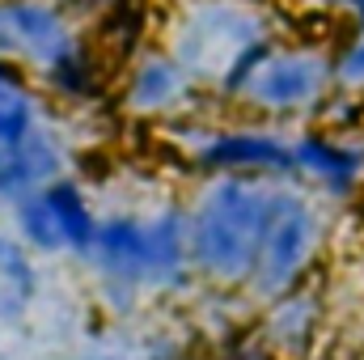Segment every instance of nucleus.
Instances as JSON below:
<instances>
[{"instance_id": "obj_19", "label": "nucleus", "mask_w": 364, "mask_h": 360, "mask_svg": "<svg viewBox=\"0 0 364 360\" xmlns=\"http://www.w3.org/2000/svg\"><path fill=\"white\" fill-rule=\"evenodd\" d=\"M195 360H279V356H275L259 335H237V339H225L216 352L195 356Z\"/></svg>"}, {"instance_id": "obj_18", "label": "nucleus", "mask_w": 364, "mask_h": 360, "mask_svg": "<svg viewBox=\"0 0 364 360\" xmlns=\"http://www.w3.org/2000/svg\"><path fill=\"white\" fill-rule=\"evenodd\" d=\"M335 51V85L348 93H364V34L348 30Z\"/></svg>"}, {"instance_id": "obj_4", "label": "nucleus", "mask_w": 364, "mask_h": 360, "mask_svg": "<svg viewBox=\"0 0 364 360\" xmlns=\"http://www.w3.org/2000/svg\"><path fill=\"white\" fill-rule=\"evenodd\" d=\"M335 85V51L309 38H275L267 60L250 77L237 106L250 115L284 123V119H318Z\"/></svg>"}, {"instance_id": "obj_1", "label": "nucleus", "mask_w": 364, "mask_h": 360, "mask_svg": "<svg viewBox=\"0 0 364 360\" xmlns=\"http://www.w3.org/2000/svg\"><path fill=\"white\" fill-rule=\"evenodd\" d=\"M275 182L255 174H203L186 195L191 263L199 284L246 292L275 203Z\"/></svg>"}, {"instance_id": "obj_22", "label": "nucleus", "mask_w": 364, "mask_h": 360, "mask_svg": "<svg viewBox=\"0 0 364 360\" xmlns=\"http://www.w3.org/2000/svg\"><path fill=\"white\" fill-rule=\"evenodd\" d=\"M309 4H318V9H339V13H360L364 9V0H309Z\"/></svg>"}, {"instance_id": "obj_21", "label": "nucleus", "mask_w": 364, "mask_h": 360, "mask_svg": "<svg viewBox=\"0 0 364 360\" xmlns=\"http://www.w3.org/2000/svg\"><path fill=\"white\" fill-rule=\"evenodd\" d=\"M60 4H64L73 17H97V13H102L110 0H60Z\"/></svg>"}, {"instance_id": "obj_6", "label": "nucleus", "mask_w": 364, "mask_h": 360, "mask_svg": "<svg viewBox=\"0 0 364 360\" xmlns=\"http://www.w3.org/2000/svg\"><path fill=\"white\" fill-rule=\"evenodd\" d=\"M9 216H13V233L34 255H73V259L90 255L97 221H102L93 208V195L77 174H60L43 191L17 199Z\"/></svg>"}, {"instance_id": "obj_24", "label": "nucleus", "mask_w": 364, "mask_h": 360, "mask_svg": "<svg viewBox=\"0 0 364 360\" xmlns=\"http://www.w3.org/2000/svg\"><path fill=\"white\" fill-rule=\"evenodd\" d=\"M352 30H360V34H364V9H360V13H352Z\"/></svg>"}, {"instance_id": "obj_17", "label": "nucleus", "mask_w": 364, "mask_h": 360, "mask_svg": "<svg viewBox=\"0 0 364 360\" xmlns=\"http://www.w3.org/2000/svg\"><path fill=\"white\" fill-rule=\"evenodd\" d=\"M43 97L30 77H17V81H0V149L17 144L26 132H34L47 115H43Z\"/></svg>"}, {"instance_id": "obj_3", "label": "nucleus", "mask_w": 364, "mask_h": 360, "mask_svg": "<svg viewBox=\"0 0 364 360\" xmlns=\"http://www.w3.org/2000/svg\"><path fill=\"white\" fill-rule=\"evenodd\" d=\"M322 242H326V216H322L318 199L301 186V179H279L246 292L263 305L296 284H309V271L322 255Z\"/></svg>"}, {"instance_id": "obj_9", "label": "nucleus", "mask_w": 364, "mask_h": 360, "mask_svg": "<svg viewBox=\"0 0 364 360\" xmlns=\"http://www.w3.org/2000/svg\"><path fill=\"white\" fill-rule=\"evenodd\" d=\"M199 93V81L186 73L178 55L166 43H149L144 51H136L123 64V81H119V106L136 119L149 123H170L191 106V97Z\"/></svg>"}, {"instance_id": "obj_16", "label": "nucleus", "mask_w": 364, "mask_h": 360, "mask_svg": "<svg viewBox=\"0 0 364 360\" xmlns=\"http://www.w3.org/2000/svg\"><path fill=\"white\" fill-rule=\"evenodd\" d=\"M34 297H38L34 250L17 233H0V314L17 318Z\"/></svg>"}, {"instance_id": "obj_23", "label": "nucleus", "mask_w": 364, "mask_h": 360, "mask_svg": "<svg viewBox=\"0 0 364 360\" xmlns=\"http://www.w3.org/2000/svg\"><path fill=\"white\" fill-rule=\"evenodd\" d=\"M17 77H30L26 68H17L13 60H0V81H17Z\"/></svg>"}, {"instance_id": "obj_12", "label": "nucleus", "mask_w": 364, "mask_h": 360, "mask_svg": "<svg viewBox=\"0 0 364 360\" xmlns=\"http://www.w3.org/2000/svg\"><path fill=\"white\" fill-rule=\"evenodd\" d=\"M68 174V144L55 136V127L43 119L34 132H26L17 144L0 149V203H17L47 182Z\"/></svg>"}, {"instance_id": "obj_8", "label": "nucleus", "mask_w": 364, "mask_h": 360, "mask_svg": "<svg viewBox=\"0 0 364 360\" xmlns=\"http://www.w3.org/2000/svg\"><path fill=\"white\" fill-rule=\"evenodd\" d=\"M81 43L85 34L60 0H0V60L43 77Z\"/></svg>"}, {"instance_id": "obj_20", "label": "nucleus", "mask_w": 364, "mask_h": 360, "mask_svg": "<svg viewBox=\"0 0 364 360\" xmlns=\"http://www.w3.org/2000/svg\"><path fill=\"white\" fill-rule=\"evenodd\" d=\"M140 360H195V356H191V348L182 344L178 335L157 331V335H149V339L140 344Z\"/></svg>"}, {"instance_id": "obj_13", "label": "nucleus", "mask_w": 364, "mask_h": 360, "mask_svg": "<svg viewBox=\"0 0 364 360\" xmlns=\"http://www.w3.org/2000/svg\"><path fill=\"white\" fill-rule=\"evenodd\" d=\"M318 327H322V301L309 284H296V288L279 292L272 301H263L255 335L279 360H296L318 344Z\"/></svg>"}, {"instance_id": "obj_11", "label": "nucleus", "mask_w": 364, "mask_h": 360, "mask_svg": "<svg viewBox=\"0 0 364 360\" xmlns=\"http://www.w3.org/2000/svg\"><path fill=\"white\" fill-rule=\"evenodd\" d=\"M144 238H149V292L153 297H182L199 288V275L191 263L186 199L170 195L144 208Z\"/></svg>"}, {"instance_id": "obj_10", "label": "nucleus", "mask_w": 364, "mask_h": 360, "mask_svg": "<svg viewBox=\"0 0 364 360\" xmlns=\"http://www.w3.org/2000/svg\"><path fill=\"white\" fill-rule=\"evenodd\" d=\"M292 157H296V179L318 186L331 199L356 195L364 182V132H339L326 123H305L292 132Z\"/></svg>"}, {"instance_id": "obj_14", "label": "nucleus", "mask_w": 364, "mask_h": 360, "mask_svg": "<svg viewBox=\"0 0 364 360\" xmlns=\"http://www.w3.org/2000/svg\"><path fill=\"white\" fill-rule=\"evenodd\" d=\"M38 90L64 106H90L102 97V60L93 51V43H81L77 51H68L64 60H55L43 77Z\"/></svg>"}, {"instance_id": "obj_2", "label": "nucleus", "mask_w": 364, "mask_h": 360, "mask_svg": "<svg viewBox=\"0 0 364 360\" xmlns=\"http://www.w3.org/2000/svg\"><path fill=\"white\" fill-rule=\"evenodd\" d=\"M272 21L250 0H186L166 21V47L186 64L199 85H216L220 73L259 38H272Z\"/></svg>"}, {"instance_id": "obj_15", "label": "nucleus", "mask_w": 364, "mask_h": 360, "mask_svg": "<svg viewBox=\"0 0 364 360\" xmlns=\"http://www.w3.org/2000/svg\"><path fill=\"white\" fill-rule=\"evenodd\" d=\"M97 43L114 55V64H127L136 51H144V34L153 26V13H149V0H110L102 13H97Z\"/></svg>"}, {"instance_id": "obj_5", "label": "nucleus", "mask_w": 364, "mask_h": 360, "mask_svg": "<svg viewBox=\"0 0 364 360\" xmlns=\"http://www.w3.org/2000/svg\"><path fill=\"white\" fill-rule=\"evenodd\" d=\"M191 136H174L182 144L186 170L203 174H255V179H296L292 136L275 123H208L195 110L182 115Z\"/></svg>"}, {"instance_id": "obj_7", "label": "nucleus", "mask_w": 364, "mask_h": 360, "mask_svg": "<svg viewBox=\"0 0 364 360\" xmlns=\"http://www.w3.org/2000/svg\"><path fill=\"white\" fill-rule=\"evenodd\" d=\"M97 280V297L110 309H127L149 292V238H144V212L119 208L97 221L90 255L81 259Z\"/></svg>"}]
</instances>
